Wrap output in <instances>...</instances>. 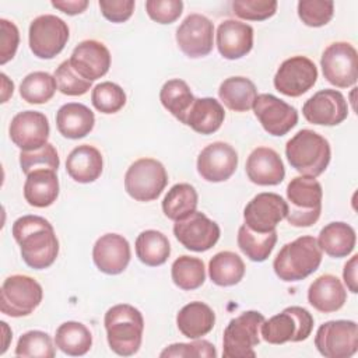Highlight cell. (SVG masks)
<instances>
[{
	"mask_svg": "<svg viewBox=\"0 0 358 358\" xmlns=\"http://www.w3.org/2000/svg\"><path fill=\"white\" fill-rule=\"evenodd\" d=\"M0 77H1V83H3L1 102H6V101L8 99V96H11V95H13V92H14V84H13V81H10V80H8V77H7L4 73H1V74H0Z\"/></svg>",
	"mask_w": 358,
	"mask_h": 358,
	"instance_id": "db71d44e",
	"label": "cell"
},
{
	"mask_svg": "<svg viewBox=\"0 0 358 358\" xmlns=\"http://www.w3.org/2000/svg\"><path fill=\"white\" fill-rule=\"evenodd\" d=\"M69 35V27L62 18L53 14L39 15L29 24V49L39 59H53L64 49Z\"/></svg>",
	"mask_w": 358,
	"mask_h": 358,
	"instance_id": "30bf717a",
	"label": "cell"
},
{
	"mask_svg": "<svg viewBox=\"0 0 358 358\" xmlns=\"http://www.w3.org/2000/svg\"><path fill=\"white\" fill-rule=\"evenodd\" d=\"M246 175L259 186H274L284 180L285 168L278 152L270 147L255 148L246 159Z\"/></svg>",
	"mask_w": 358,
	"mask_h": 358,
	"instance_id": "603a6c76",
	"label": "cell"
},
{
	"mask_svg": "<svg viewBox=\"0 0 358 358\" xmlns=\"http://www.w3.org/2000/svg\"><path fill=\"white\" fill-rule=\"evenodd\" d=\"M238 166V152L224 141H214L204 147L197 157L199 175L213 183L229 179Z\"/></svg>",
	"mask_w": 358,
	"mask_h": 358,
	"instance_id": "d6986e66",
	"label": "cell"
},
{
	"mask_svg": "<svg viewBox=\"0 0 358 358\" xmlns=\"http://www.w3.org/2000/svg\"><path fill=\"white\" fill-rule=\"evenodd\" d=\"M214 323V310L207 303L200 301H193L185 305L176 315V326L179 331L190 340L208 334L213 330Z\"/></svg>",
	"mask_w": 358,
	"mask_h": 358,
	"instance_id": "f1b7e54d",
	"label": "cell"
},
{
	"mask_svg": "<svg viewBox=\"0 0 358 358\" xmlns=\"http://www.w3.org/2000/svg\"><path fill=\"white\" fill-rule=\"evenodd\" d=\"M324 78L337 88H347L358 78V53L348 42H333L322 53Z\"/></svg>",
	"mask_w": 358,
	"mask_h": 358,
	"instance_id": "7c38bea8",
	"label": "cell"
},
{
	"mask_svg": "<svg viewBox=\"0 0 358 358\" xmlns=\"http://www.w3.org/2000/svg\"><path fill=\"white\" fill-rule=\"evenodd\" d=\"M225 112L220 101L215 98H196L187 116L185 124L193 129L199 134H213L224 123Z\"/></svg>",
	"mask_w": 358,
	"mask_h": 358,
	"instance_id": "f546056e",
	"label": "cell"
},
{
	"mask_svg": "<svg viewBox=\"0 0 358 358\" xmlns=\"http://www.w3.org/2000/svg\"><path fill=\"white\" fill-rule=\"evenodd\" d=\"M285 157L289 165L303 176L322 175L331 157L329 141L319 133L302 129L285 144Z\"/></svg>",
	"mask_w": 358,
	"mask_h": 358,
	"instance_id": "277c9868",
	"label": "cell"
},
{
	"mask_svg": "<svg viewBox=\"0 0 358 358\" xmlns=\"http://www.w3.org/2000/svg\"><path fill=\"white\" fill-rule=\"evenodd\" d=\"M303 117L319 126H337L348 116V105L344 95L336 90H320L302 106Z\"/></svg>",
	"mask_w": 358,
	"mask_h": 358,
	"instance_id": "ac0fdd59",
	"label": "cell"
},
{
	"mask_svg": "<svg viewBox=\"0 0 358 358\" xmlns=\"http://www.w3.org/2000/svg\"><path fill=\"white\" fill-rule=\"evenodd\" d=\"M220 227L204 213L194 211L189 217L175 221L173 235L189 250L206 252L220 239Z\"/></svg>",
	"mask_w": 358,
	"mask_h": 358,
	"instance_id": "5bb4252c",
	"label": "cell"
},
{
	"mask_svg": "<svg viewBox=\"0 0 358 358\" xmlns=\"http://www.w3.org/2000/svg\"><path fill=\"white\" fill-rule=\"evenodd\" d=\"M172 281L176 287L185 291L197 289L203 285L206 280L204 263L199 257L193 256H179L171 267Z\"/></svg>",
	"mask_w": 358,
	"mask_h": 358,
	"instance_id": "f35d334b",
	"label": "cell"
},
{
	"mask_svg": "<svg viewBox=\"0 0 358 358\" xmlns=\"http://www.w3.org/2000/svg\"><path fill=\"white\" fill-rule=\"evenodd\" d=\"M347 301V291L333 274H323L308 288V302L322 313L340 310Z\"/></svg>",
	"mask_w": 358,
	"mask_h": 358,
	"instance_id": "d4e9b609",
	"label": "cell"
},
{
	"mask_svg": "<svg viewBox=\"0 0 358 358\" xmlns=\"http://www.w3.org/2000/svg\"><path fill=\"white\" fill-rule=\"evenodd\" d=\"M43 291L41 284L24 274L7 277L0 289V310L11 317L31 315L42 302Z\"/></svg>",
	"mask_w": 358,
	"mask_h": 358,
	"instance_id": "ba28073f",
	"label": "cell"
},
{
	"mask_svg": "<svg viewBox=\"0 0 358 358\" xmlns=\"http://www.w3.org/2000/svg\"><path fill=\"white\" fill-rule=\"evenodd\" d=\"M98 6L108 21L119 24L131 17L136 4L133 0H99Z\"/></svg>",
	"mask_w": 358,
	"mask_h": 358,
	"instance_id": "f907efd6",
	"label": "cell"
},
{
	"mask_svg": "<svg viewBox=\"0 0 358 358\" xmlns=\"http://www.w3.org/2000/svg\"><path fill=\"white\" fill-rule=\"evenodd\" d=\"M320 263L322 249L316 238L303 235L281 248L273 262V268L280 280L291 282L306 278L319 268Z\"/></svg>",
	"mask_w": 358,
	"mask_h": 358,
	"instance_id": "3957f363",
	"label": "cell"
},
{
	"mask_svg": "<svg viewBox=\"0 0 358 358\" xmlns=\"http://www.w3.org/2000/svg\"><path fill=\"white\" fill-rule=\"evenodd\" d=\"M94 112L78 102H69L59 108L56 113V127L59 133L71 140H78L90 134L94 129Z\"/></svg>",
	"mask_w": 358,
	"mask_h": 358,
	"instance_id": "4316f807",
	"label": "cell"
},
{
	"mask_svg": "<svg viewBox=\"0 0 358 358\" xmlns=\"http://www.w3.org/2000/svg\"><path fill=\"white\" fill-rule=\"evenodd\" d=\"M55 344L67 355L81 357L90 351L92 345V336L85 324L69 320L57 327Z\"/></svg>",
	"mask_w": 358,
	"mask_h": 358,
	"instance_id": "d6a6232c",
	"label": "cell"
},
{
	"mask_svg": "<svg viewBox=\"0 0 358 358\" xmlns=\"http://www.w3.org/2000/svg\"><path fill=\"white\" fill-rule=\"evenodd\" d=\"M130 245L119 234H105L96 239L92 248V260L99 271L116 275L126 270L130 262Z\"/></svg>",
	"mask_w": 358,
	"mask_h": 358,
	"instance_id": "7402d4cb",
	"label": "cell"
},
{
	"mask_svg": "<svg viewBox=\"0 0 358 358\" xmlns=\"http://www.w3.org/2000/svg\"><path fill=\"white\" fill-rule=\"evenodd\" d=\"M136 255L138 260L150 267L164 264L171 255L168 238L155 229L143 231L136 239Z\"/></svg>",
	"mask_w": 358,
	"mask_h": 358,
	"instance_id": "8d00e7d4",
	"label": "cell"
},
{
	"mask_svg": "<svg viewBox=\"0 0 358 358\" xmlns=\"http://www.w3.org/2000/svg\"><path fill=\"white\" fill-rule=\"evenodd\" d=\"M159 357H206V358H215L217 350L215 347L207 340H196L192 343H175L168 345L164 351H161Z\"/></svg>",
	"mask_w": 358,
	"mask_h": 358,
	"instance_id": "7dc6e473",
	"label": "cell"
},
{
	"mask_svg": "<svg viewBox=\"0 0 358 358\" xmlns=\"http://www.w3.org/2000/svg\"><path fill=\"white\" fill-rule=\"evenodd\" d=\"M0 64H6L15 56L20 45V32L14 22L0 18Z\"/></svg>",
	"mask_w": 358,
	"mask_h": 358,
	"instance_id": "681fc988",
	"label": "cell"
},
{
	"mask_svg": "<svg viewBox=\"0 0 358 358\" xmlns=\"http://www.w3.org/2000/svg\"><path fill=\"white\" fill-rule=\"evenodd\" d=\"M208 275L215 285H235L245 275V263L239 255L234 252H218L211 257L208 263Z\"/></svg>",
	"mask_w": 358,
	"mask_h": 358,
	"instance_id": "e575fe53",
	"label": "cell"
},
{
	"mask_svg": "<svg viewBox=\"0 0 358 358\" xmlns=\"http://www.w3.org/2000/svg\"><path fill=\"white\" fill-rule=\"evenodd\" d=\"M218 96L228 109L235 112H248L253 108L257 90L253 81L246 77L236 76L225 78L221 83Z\"/></svg>",
	"mask_w": 358,
	"mask_h": 358,
	"instance_id": "1f68e13d",
	"label": "cell"
},
{
	"mask_svg": "<svg viewBox=\"0 0 358 358\" xmlns=\"http://www.w3.org/2000/svg\"><path fill=\"white\" fill-rule=\"evenodd\" d=\"M322 185L310 176H296L287 186V221L292 227H310L322 213Z\"/></svg>",
	"mask_w": 358,
	"mask_h": 358,
	"instance_id": "5b68a950",
	"label": "cell"
},
{
	"mask_svg": "<svg viewBox=\"0 0 358 358\" xmlns=\"http://www.w3.org/2000/svg\"><path fill=\"white\" fill-rule=\"evenodd\" d=\"M49 120L38 110H24L17 113L10 123L8 134L11 141L21 151L41 148L49 138Z\"/></svg>",
	"mask_w": 358,
	"mask_h": 358,
	"instance_id": "ffe728a7",
	"label": "cell"
},
{
	"mask_svg": "<svg viewBox=\"0 0 358 358\" xmlns=\"http://www.w3.org/2000/svg\"><path fill=\"white\" fill-rule=\"evenodd\" d=\"M252 109L263 129L271 136L281 137L298 123L296 109L271 94L257 95Z\"/></svg>",
	"mask_w": 358,
	"mask_h": 358,
	"instance_id": "2e32d148",
	"label": "cell"
},
{
	"mask_svg": "<svg viewBox=\"0 0 358 358\" xmlns=\"http://www.w3.org/2000/svg\"><path fill=\"white\" fill-rule=\"evenodd\" d=\"M59 165H60L59 154L50 143H46L41 148H36L32 151L20 152V166L25 175L36 169L57 171Z\"/></svg>",
	"mask_w": 358,
	"mask_h": 358,
	"instance_id": "7bdbcfd3",
	"label": "cell"
},
{
	"mask_svg": "<svg viewBox=\"0 0 358 358\" xmlns=\"http://www.w3.org/2000/svg\"><path fill=\"white\" fill-rule=\"evenodd\" d=\"M69 60L71 67L88 81H95L103 77L110 67L109 49L95 39L80 42L73 49Z\"/></svg>",
	"mask_w": 358,
	"mask_h": 358,
	"instance_id": "44dd1931",
	"label": "cell"
},
{
	"mask_svg": "<svg viewBox=\"0 0 358 358\" xmlns=\"http://www.w3.org/2000/svg\"><path fill=\"white\" fill-rule=\"evenodd\" d=\"M315 347L326 358H350L358 350V326L352 320H330L316 331Z\"/></svg>",
	"mask_w": 358,
	"mask_h": 358,
	"instance_id": "8fae6325",
	"label": "cell"
},
{
	"mask_svg": "<svg viewBox=\"0 0 358 358\" xmlns=\"http://www.w3.org/2000/svg\"><path fill=\"white\" fill-rule=\"evenodd\" d=\"M59 196V179L53 169H36L27 175L24 183L25 201L38 208L52 206Z\"/></svg>",
	"mask_w": 358,
	"mask_h": 358,
	"instance_id": "83f0119b",
	"label": "cell"
},
{
	"mask_svg": "<svg viewBox=\"0 0 358 358\" xmlns=\"http://www.w3.org/2000/svg\"><path fill=\"white\" fill-rule=\"evenodd\" d=\"M322 252L330 257H347L355 248L357 235L351 225L343 221H334L320 229L316 239Z\"/></svg>",
	"mask_w": 358,
	"mask_h": 358,
	"instance_id": "4dcf8cb0",
	"label": "cell"
},
{
	"mask_svg": "<svg viewBox=\"0 0 358 358\" xmlns=\"http://www.w3.org/2000/svg\"><path fill=\"white\" fill-rule=\"evenodd\" d=\"M214 25L201 14H189L176 29L179 49L192 59L204 57L213 50Z\"/></svg>",
	"mask_w": 358,
	"mask_h": 358,
	"instance_id": "e0dca14e",
	"label": "cell"
},
{
	"mask_svg": "<svg viewBox=\"0 0 358 358\" xmlns=\"http://www.w3.org/2000/svg\"><path fill=\"white\" fill-rule=\"evenodd\" d=\"M145 11L148 17L158 24H172L175 22L182 11V0H147Z\"/></svg>",
	"mask_w": 358,
	"mask_h": 358,
	"instance_id": "c3c4849f",
	"label": "cell"
},
{
	"mask_svg": "<svg viewBox=\"0 0 358 358\" xmlns=\"http://www.w3.org/2000/svg\"><path fill=\"white\" fill-rule=\"evenodd\" d=\"M253 46V28L236 20H225L217 28V48L222 57L236 60L246 56Z\"/></svg>",
	"mask_w": 358,
	"mask_h": 358,
	"instance_id": "cb8c5ba5",
	"label": "cell"
},
{
	"mask_svg": "<svg viewBox=\"0 0 358 358\" xmlns=\"http://www.w3.org/2000/svg\"><path fill=\"white\" fill-rule=\"evenodd\" d=\"M91 102L101 113H116L126 103V94L123 88L112 81L96 84L91 92Z\"/></svg>",
	"mask_w": 358,
	"mask_h": 358,
	"instance_id": "b9f144b4",
	"label": "cell"
},
{
	"mask_svg": "<svg viewBox=\"0 0 358 358\" xmlns=\"http://www.w3.org/2000/svg\"><path fill=\"white\" fill-rule=\"evenodd\" d=\"M288 204L277 193L256 194L243 210L245 225L256 232L274 231L277 224L287 217Z\"/></svg>",
	"mask_w": 358,
	"mask_h": 358,
	"instance_id": "9a60e30c",
	"label": "cell"
},
{
	"mask_svg": "<svg viewBox=\"0 0 358 358\" xmlns=\"http://www.w3.org/2000/svg\"><path fill=\"white\" fill-rule=\"evenodd\" d=\"M166 183V169L154 158L134 161L124 175V189L137 201H152L158 199Z\"/></svg>",
	"mask_w": 358,
	"mask_h": 358,
	"instance_id": "9c48e42d",
	"label": "cell"
},
{
	"mask_svg": "<svg viewBox=\"0 0 358 358\" xmlns=\"http://www.w3.org/2000/svg\"><path fill=\"white\" fill-rule=\"evenodd\" d=\"M27 266L43 270L52 266L59 255V241L52 224L39 215H22L11 228Z\"/></svg>",
	"mask_w": 358,
	"mask_h": 358,
	"instance_id": "6da1fadb",
	"label": "cell"
},
{
	"mask_svg": "<svg viewBox=\"0 0 358 358\" xmlns=\"http://www.w3.org/2000/svg\"><path fill=\"white\" fill-rule=\"evenodd\" d=\"M357 263H358V255H354L344 266L343 270V278L344 282L352 294L358 292V280H357Z\"/></svg>",
	"mask_w": 358,
	"mask_h": 358,
	"instance_id": "f5cc1de1",
	"label": "cell"
},
{
	"mask_svg": "<svg viewBox=\"0 0 358 358\" xmlns=\"http://www.w3.org/2000/svg\"><path fill=\"white\" fill-rule=\"evenodd\" d=\"M56 88L57 84L52 74L46 71H34L22 78L20 84V95L28 103L41 105L53 98Z\"/></svg>",
	"mask_w": 358,
	"mask_h": 358,
	"instance_id": "ab89813d",
	"label": "cell"
},
{
	"mask_svg": "<svg viewBox=\"0 0 358 358\" xmlns=\"http://www.w3.org/2000/svg\"><path fill=\"white\" fill-rule=\"evenodd\" d=\"M235 15L248 21H264L277 11L275 0H235L232 1Z\"/></svg>",
	"mask_w": 358,
	"mask_h": 358,
	"instance_id": "bcb514c9",
	"label": "cell"
},
{
	"mask_svg": "<svg viewBox=\"0 0 358 358\" xmlns=\"http://www.w3.org/2000/svg\"><path fill=\"white\" fill-rule=\"evenodd\" d=\"M52 6L67 15H77V14H81L88 7V1L87 0H53Z\"/></svg>",
	"mask_w": 358,
	"mask_h": 358,
	"instance_id": "816d5d0a",
	"label": "cell"
},
{
	"mask_svg": "<svg viewBox=\"0 0 358 358\" xmlns=\"http://www.w3.org/2000/svg\"><path fill=\"white\" fill-rule=\"evenodd\" d=\"M57 90L69 96L84 95L92 85V81L83 78L70 64V60L62 62L53 74Z\"/></svg>",
	"mask_w": 358,
	"mask_h": 358,
	"instance_id": "ee69618b",
	"label": "cell"
},
{
	"mask_svg": "<svg viewBox=\"0 0 358 358\" xmlns=\"http://www.w3.org/2000/svg\"><path fill=\"white\" fill-rule=\"evenodd\" d=\"M313 329V316L302 306H288L281 313L264 320L260 336L268 344L298 343L306 340Z\"/></svg>",
	"mask_w": 358,
	"mask_h": 358,
	"instance_id": "52a82bcc",
	"label": "cell"
},
{
	"mask_svg": "<svg viewBox=\"0 0 358 358\" xmlns=\"http://www.w3.org/2000/svg\"><path fill=\"white\" fill-rule=\"evenodd\" d=\"M199 196L189 183L173 185L162 200V211L166 218L180 221L196 211Z\"/></svg>",
	"mask_w": 358,
	"mask_h": 358,
	"instance_id": "d590c367",
	"label": "cell"
},
{
	"mask_svg": "<svg viewBox=\"0 0 358 358\" xmlns=\"http://www.w3.org/2000/svg\"><path fill=\"white\" fill-rule=\"evenodd\" d=\"M317 80V67L306 56H292L284 60L275 76L274 87L287 96H301L308 92Z\"/></svg>",
	"mask_w": 358,
	"mask_h": 358,
	"instance_id": "4fadbf2b",
	"label": "cell"
},
{
	"mask_svg": "<svg viewBox=\"0 0 358 358\" xmlns=\"http://www.w3.org/2000/svg\"><path fill=\"white\" fill-rule=\"evenodd\" d=\"M264 320L257 310H246L231 319L224 330L222 355L225 358L256 357L253 348L260 343V327Z\"/></svg>",
	"mask_w": 358,
	"mask_h": 358,
	"instance_id": "8992f818",
	"label": "cell"
},
{
	"mask_svg": "<svg viewBox=\"0 0 358 358\" xmlns=\"http://www.w3.org/2000/svg\"><path fill=\"white\" fill-rule=\"evenodd\" d=\"M194 99L196 98L193 96L190 87L180 78L168 80L159 91V101L162 106L183 124Z\"/></svg>",
	"mask_w": 358,
	"mask_h": 358,
	"instance_id": "836d02e7",
	"label": "cell"
},
{
	"mask_svg": "<svg viewBox=\"0 0 358 358\" xmlns=\"http://www.w3.org/2000/svg\"><path fill=\"white\" fill-rule=\"evenodd\" d=\"M55 347L48 333L41 330H29L24 333L15 347V355L24 358H53Z\"/></svg>",
	"mask_w": 358,
	"mask_h": 358,
	"instance_id": "60d3db41",
	"label": "cell"
},
{
	"mask_svg": "<svg viewBox=\"0 0 358 358\" xmlns=\"http://www.w3.org/2000/svg\"><path fill=\"white\" fill-rule=\"evenodd\" d=\"M103 324L108 344L113 352L130 357L138 351L143 340L144 319L137 308L129 303L115 305L106 310Z\"/></svg>",
	"mask_w": 358,
	"mask_h": 358,
	"instance_id": "7a4b0ae2",
	"label": "cell"
},
{
	"mask_svg": "<svg viewBox=\"0 0 358 358\" xmlns=\"http://www.w3.org/2000/svg\"><path fill=\"white\" fill-rule=\"evenodd\" d=\"M334 14V3L330 0H301L298 1V17L308 27H323Z\"/></svg>",
	"mask_w": 358,
	"mask_h": 358,
	"instance_id": "f6af8a7d",
	"label": "cell"
},
{
	"mask_svg": "<svg viewBox=\"0 0 358 358\" xmlns=\"http://www.w3.org/2000/svg\"><path fill=\"white\" fill-rule=\"evenodd\" d=\"M103 168L102 154L90 144H83L71 150L66 159V171L69 176L78 183L95 182Z\"/></svg>",
	"mask_w": 358,
	"mask_h": 358,
	"instance_id": "484cf974",
	"label": "cell"
},
{
	"mask_svg": "<svg viewBox=\"0 0 358 358\" xmlns=\"http://www.w3.org/2000/svg\"><path fill=\"white\" fill-rule=\"evenodd\" d=\"M238 246L252 262H264L273 252L277 242V231L256 232L245 224L238 229Z\"/></svg>",
	"mask_w": 358,
	"mask_h": 358,
	"instance_id": "74e56055",
	"label": "cell"
}]
</instances>
